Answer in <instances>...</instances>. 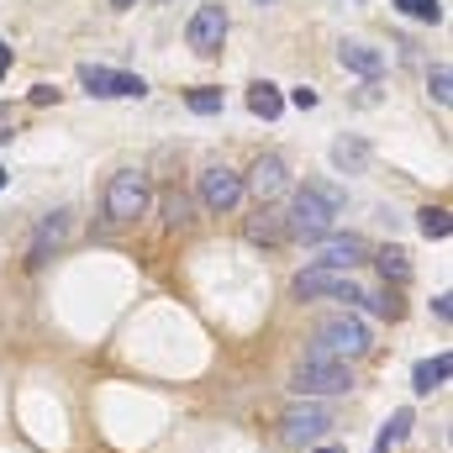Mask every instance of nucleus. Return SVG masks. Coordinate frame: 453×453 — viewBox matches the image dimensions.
Instances as JSON below:
<instances>
[{
    "label": "nucleus",
    "instance_id": "obj_1",
    "mask_svg": "<svg viewBox=\"0 0 453 453\" xmlns=\"http://www.w3.org/2000/svg\"><path fill=\"white\" fill-rule=\"evenodd\" d=\"M342 206H348V196H342L338 185H327V180H306V185L296 190L290 211H285V232L301 237V242H322V237L338 226Z\"/></svg>",
    "mask_w": 453,
    "mask_h": 453
},
{
    "label": "nucleus",
    "instance_id": "obj_2",
    "mask_svg": "<svg viewBox=\"0 0 453 453\" xmlns=\"http://www.w3.org/2000/svg\"><path fill=\"white\" fill-rule=\"evenodd\" d=\"M369 348H374V338H369V327H364L358 317H327V322L317 327V342H311L306 358H338V364H353V358H364Z\"/></svg>",
    "mask_w": 453,
    "mask_h": 453
},
{
    "label": "nucleus",
    "instance_id": "obj_3",
    "mask_svg": "<svg viewBox=\"0 0 453 453\" xmlns=\"http://www.w3.org/2000/svg\"><path fill=\"white\" fill-rule=\"evenodd\" d=\"M290 390H296L301 401H327V395L353 390V369L338 364V358H301L296 374H290Z\"/></svg>",
    "mask_w": 453,
    "mask_h": 453
},
{
    "label": "nucleus",
    "instance_id": "obj_4",
    "mask_svg": "<svg viewBox=\"0 0 453 453\" xmlns=\"http://www.w3.org/2000/svg\"><path fill=\"white\" fill-rule=\"evenodd\" d=\"M153 206V185L142 169H121L106 185V222H137Z\"/></svg>",
    "mask_w": 453,
    "mask_h": 453
},
{
    "label": "nucleus",
    "instance_id": "obj_5",
    "mask_svg": "<svg viewBox=\"0 0 453 453\" xmlns=\"http://www.w3.org/2000/svg\"><path fill=\"white\" fill-rule=\"evenodd\" d=\"M333 427V411L322 406V401H290L285 411H280V438L290 443V449H306V443H317L322 433Z\"/></svg>",
    "mask_w": 453,
    "mask_h": 453
},
{
    "label": "nucleus",
    "instance_id": "obj_6",
    "mask_svg": "<svg viewBox=\"0 0 453 453\" xmlns=\"http://www.w3.org/2000/svg\"><path fill=\"white\" fill-rule=\"evenodd\" d=\"M296 296L301 301H348V306H358L364 301V290L348 280V269H322V264H306L301 274H296Z\"/></svg>",
    "mask_w": 453,
    "mask_h": 453
},
{
    "label": "nucleus",
    "instance_id": "obj_7",
    "mask_svg": "<svg viewBox=\"0 0 453 453\" xmlns=\"http://www.w3.org/2000/svg\"><path fill=\"white\" fill-rule=\"evenodd\" d=\"M80 85L101 101H142L148 96L142 74H121V69H106V64H80Z\"/></svg>",
    "mask_w": 453,
    "mask_h": 453
},
{
    "label": "nucleus",
    "instance_id": "obj_8",
    "mask_svg": "<svg viewBox=\"0 0 453 453\" xmlns=\"http://www.w3.org/2000/svg\"><path fill=\"white\" fill-rule=\"evenodd\" d=\"M242 190H253L258 206H274V201L290 190V164H285L280 153H258L253 169H248V180H242Z\"/></svg>",
    "mask_w": 453,
    "mask_h": 453
},
{
    "label": "nucleus",
    "instance_id": "obj_9",
    "mask_svg": "<svg viewBox=\"0 0 453 453\" xmlns=\"http://www.w3.org/2000/svg\"><path fill=\"white\" fill-rule=\"evenodd\" d=\"M185 42L201 53V58H211V53H222L226 42V5H217V0H206L196 16H190V27H185Z\"/></svg>",
    "mask_w": 453,
    "mask_h": 453
},
{
    "label": "nucleus",
    "instance_id": "obj_10",
    "mask_svg": "<svg viewBox=\"0 0 453 453\" xmlns=\"http://www.w3.org/2000/svg\"><path fill=\"white\" fill-rule=\"evenodd\" d=\"M201 206L206 211H232L237 201H242V174L237 169H226V164H211V169H201Z\"/></svg>",
    "mask_w": 453,
    "mask_h": 453
},
{
    "label": "nucleus",
    "instance_id": "obj_11",
    "mask_svg": "<svg viewBox=\"0 0 453 453\" xmlns=\"http://www.w3.org/2000/svg\"><path fill=\"white\" fill-rule=\"evenodd\" d=\"M311 248H317L311 264H322V269H353V264L369 258V242H364L358 232H327V237L311 242Z\"/></svg>",
    "mask_w": 453,
    "mask_h": 453
},
{
    "label": "nucleus",
    "instance_id": "obj_12",
    "mask_svg": "<svg viewBox=\"0 0 453 453\" xmlns=\"http://www.w3.org/2000/svg\"><path fill=\"white\" fill-rule=\"evenodd\" d=\"M338 64L358 80H380L385 74V53L369 48V42H338Z\"/></svg>",
    "mask_w": 453,
    "mask_h": 453
},
{
    "label": "nucleus",
    "instance_id": "obj_13",
    "mask_svg": "<svg viewBox=\"0 0 453 453\" xmlns=\"http://www.w3.org/2000/svg\"><path fill=\"white\" fill-rule=\"evenodd\" d=\"M242 232H248V242H258V248H280V242L290 237V232H285V211H280V206H258V211L248 217V226H242Z\"/></svg>",
    "mask_w": 453,
    "mask_h": 453
},
{
    "label": "nucleus",
    "instance_id": "obj_14",
    "mask_svg": "<svg viewBox=\"0 0 453 453\" xmlns=\"http://www.w3.org/2000/svg\"><path fill=\"white\" fill-rule=\"evenodd\" d=\"M449 374H453V358H449V353L422 358V364H417V374H411V390H417V395H433L438 385H449Z\"/></svg>",
    "mask_w": 453,
    "mask_h": 453
},
{
    "label": "nucleus",
    "instance_id": "obj_15",
    "mask_svg": "<svg viewBox=\"0 0 453 453\" xmlns=\"http://www.w3.org/2000/svg\"><path fill=\"white\" fill-rule=\"evenodd\" d=\"M374 269L385 274V285H406V280H411V253L395 248V242H385V248L374 253Z\"/></svg>",
    "mask_w": 453,
    "mask_h": 453
},
{
    "label": "nucleus",
    "instance_id": "obj_16",
    "mask_svg": "<svg viewBox=\"0 0 453 453\" xmlns=\"http://www.w3.org/2000/svg\"><path fill=\"white\" fill-rule=\"evenodd\" d=\"M364 164H369V142L364 137H338L333 142V169L338 174H358Z\"/></svg>",
    "mask_w": 453,
    "mask_h": 453
},
{
    "label": "nucleus",
    "instance_id": "obj_17",
    "mask_svg": "<svg viewBox=\"0 0 453 453\" xmlns=\"http://www.w3.org/2000/svg\"><path fill=\"white\" fill-rule=\"evenodd\" d=\"M248 111L264 116V121H274V116L285 111V96H280V85H269V80L248 85Z\"/></svg>",
    "mask_w": 453,
    "mask_h": 453
},
{
    "label": "nucleus",
    "instance_id": "obj_18",
    "mask_svg": "<svg viewBox=\"0 0 453 453\" xmlns=\"http://www.w3.org/2000/svg\"><path fill=\"white\" fill-rule=\"evenodd\" d=\"M64 232H69V211H53L48 222L37 226V242H32V264H42V258H48V248H58V242H64Z\"/></svg>",
    "mask_w": 453,
    "mask_h": 453
},
{
    "label": "nucleus",
    "instance_id": "obj_19",
    "mask_svg": "<svg viewBox=\"0 0 453 453\" xmlns=\"http://www.w3.org/2000/svg\"><path fill=\"white\" fill-rule=\"evenodd\" d=\"M406 433H411V406H401V411H390V422L380 427V438H374V453H390L406 443Z\"/></svg>",
    "mask_w": 453,
    "mask_h": 453
},
{
    "label": "nucleus",
    "instance_id": "obj_20",
    "mask_svg": "<svg viewBox=\"0 0 453 453\" xmlns=\"http://www.w3.org/2000/svg\"><path fill=\"white\" fill-rule=\"evenodd\" d=\"M417 226H422V237H433V242H443V237L453 232V222H449L443 206H422V211H417Z\"/></svg>",
    "mask_w": 453,
    "mask_h": 453
},
{
    "label": "nucleus",
    "instance_id": "obj_21",
    "mask_svg": "<svg viewBox=\"0 0 453 453\" xmlns=\"http://www.w3.org/2000/svg\"><path fill=\"white\" fill-rule=\"evenodd\" d=\"M164 222L169 226H190L196 222V201L180 196V190H169V196H164Z\"/></svg>",
    "mask_w": 453,
    "mask_h": 453
},
{
    "label": "nucleus",
    "instance_id": "obj_22",
    "mask_svg": "<svg viewBox=\"0 0 453 453\" xmlns=\"http://www.w3.org/2000/svg\"><path fill=\"white\" fill-rule=\"evenodd\" d=\"M185 106H190L196 116H217V111L226 106V101H222V90H211V85H201V90H190V96H185Z\"/></svg>",
    "mask_w": 453,
    "mask_h": 453
},
{
    "label": "nucleus",
    "instance_id": "obj_23",
    "mask_svg": "<svg viewBox=\"0 0 453 453\" xmlns=\"http://www.w3.org/2000/svg\"><path fill=\"white\" fill-rule=\"evenodd\" d=\"M427 96H433L438 106H449V101H453V74H449V64H433V74H427Z\"/></svg>",
    "mask_w": 453,
    "mask_h": 453
},
{
    "label": "nucleus",
    "instance_id": "obj_24",
    "mask_svg": "<svg viewBox=\"0 0 453 453\" xmlns=\"http://www.w3.org/2000/svg\"><path fill=\"white\" fill-rule=\"evenodd\" d=\"M358 306H369V311H374V317H401V301H395V296H390V290H380V296H364V301H358Z\"/></svg>",
    "mask_w": 453,
    "mask_h": 453
},
{
    "label": "nucleus",
    "instance_id": "obj_25",
    "mask_svg": "<svg viewBox=\"0 0 453 453\" xmlns=\"http://www.w3.org/2000/svg\"><path fill=\"white\" fill-rule=\"evenodd\" d=\"M395 5H401L406 16H417V21H438V16H443L438 0H395Z\"/></svg>",
    "mask_w": 453,
    "mask_h": 453
},
{
    "label": "nucleus",
    "instance_id": "obj_26",
    "mask_svg": "<svg viewBox=\"0 0 453 453\" xmlns=\"http://www.w3.org/2000/svg\"><path fill=\"white\" fill-rule=\"evenodd\" d=\"M290 106L311 111V106H317V90H311V85H296V90H290Z\"/></svg>",
    "mask_w": 453,
    "mask_h": 453
},
{
    "label": "nucleus",
    "instance_id": "obj_27",
    "mask_svg": "<svg viewBox=\"0 0 453 453\" xmlns=\"http://www.w3.org/2000/svg\"><path fill=\"white\" fill-rule=\"evenodd\" d=\"M27 101H32V106H48V101H58V90H53V85H32Z\"/></svg>",
    "mask_w": 453,
    "mask_h": 453
},
{
    "label": "nucleus",
    "instance_id": "obj_28",
    "mask_svg": "<svg viewBox=\"0 0 453 453\" xmlns=\"http://www.w3.org/2000/svg\"><path fill=\"white\" fill-rule=\"evenodd\" d=\"M433 317H438V322H449V317H453V301H449V296H438V301H433Z\"/></svg>",
    "mask_w": 453,
    "mask_h": 453
},
{
    "label": "nucleus",
    "instance_id": "obj_29",
    "mask_svg": "<svg viewBox=\"0 0 453 453\" xmlns=\"http://www.w3.org/2000/svg\"><path fill=\"white\" fill-rule=\"evenodd\" d=\"M5 69H11V42L0 37V80H5Z\"/></svg>",
    "mask_w": 453,
    "mask_h": 453
},
{
    "label": "nucleus",
    "instance_id": "obj_30",
    "mask_svg": "<svg viewBox=\"0 0 453 453\" xmlns=\"http://www.w3.org/2000/svg\"><path fill=\"white\" fill-rule=\"evenodd\" d=\"M116 11H132V5H137V0H111Z\"/></svg>",
    "mask_w": 453,
    "mask_h": 453
},
{
    "label": "nucleus",
    "instance_id": "obj_31",
    "mask_svg": "<svg viewBox=\"0 0 453 453\" xmlns=\"http://www.w3.org/2000/svg\"><path fill=\"white\" fill-rule=\"evenodd\" d=\"M0 142H11V127H0Z\"/></svg>",
    "mask_w": 453,
    "mask_h": 453
},
{
    "label": "nucleus",
    "instance_id": "obj_32",
    "mask_svg": "<svg viewBox=\"0 0 453 453\" xmlns=\"http://www.w3.org/2000/svg\"><path fill=\"white\" fill-rule=\"evenodd\" d=\"M311 453H342V449H311Z\"/></svg>",
    "mask_w": 453,
    "mask_h": 453
},
{
    "label": "nucleus",
    "instance_id": "obj_33",
    "mask_svg": "<svg viewBox=\"0 0 453 453\" xmlns=\"http://www.w3.org/2000/svg\"><path fill=\"white\" fill-rule=\"evenodd\" d=\"M0 190H5V169H0Z\"/></svg>",
    "mask_w": 453,
    "mask_h": 453
}]
</instances>
